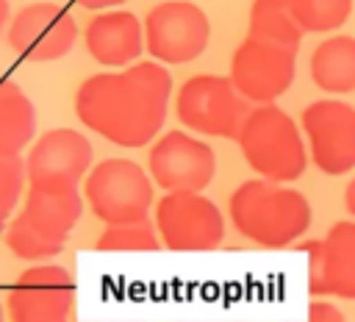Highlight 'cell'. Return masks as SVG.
Masks as SVG:
<instances>
[{"label": "cell", "mask_w": 355, "mask_h": 322, "mask_svg": "<svg viewBox=\"0 0 355 322\" xmlns=\"http://www.w3.org/2000/svg\"><path fill=\"white\" fill-rule=\"evenodd\" d=\"M155 230L164 250L211 253L225 242V217L202 192H166L155 203Z\"/></svg>", "instance_id": "cell-7"}, {"label": "cell", "mask_w": 355, "mask_h": 322, "mask_svg": "<svg viewBox=\"0 0 355 322\" xmlns=\"http://www.w3.org/2000/svg\"><path fill=\"white\" fill-rule=\"evenodd\" d=\"M250 111V100L241 97L230 75H191L178 89L175 100L178 119L189 130L214 139H239V130Z\"/></svg>", "instance_id": "cell-6"}, {"label": "cell", "mask_w": 355, "mask_h": 322, "mask_svg": "<svg viewBox=\"0 0 355 322\" xmlns=\"http://www.w3.org/2000/svg\"><path fill=\"white\" fill-rule=\"evenodd\" d=\"M172 97V75L161 61H136L122 72H97L75 92L78 119L116 147L158 139Z\"/></svg>", "instance_id": "cell-1"}, {"label": "cell", "mask_w": 355, "mask_h": 322, "mask_svg": "<svg viewBox=\"0 0 355 322\" xmlns=\"http://www.w3.org/2000/svg\"><path fill=\"white\" fill-rule=\"evenodd\" d=\"M11 22V8H8V0H0V31L8 28Z\"/></svg>", "instance_id": "cell-26"}, {"label": "cell", "mask_w": 355, "mask_h": 322, "mask_svg": "<svg viewBox=\"0 0 355 322\" xmlns=\"http://www.w3.org/2000/svg\"><path fill=\"white\" fill-rule=\"evenodd\" d=\"M22 189H28L25 158L19 153H3L0 150V239L6 236L11 214L22 197Z\"/></svg>", "instance_id": "cell-22"}, {"label": "cell", "mask_w": 355, "mask_h": 322, "mask_svg": "<svg viewBox=\"0 0 355 322\" xmlns=\"http://www.w3.org/2000/svg\"><path fill=\"white\" fill-rule=\"evenodd\" d=\"M6 39L22 61L47 64L69 56V50L78 42V22L69 14V8L39 0L22 6L11 17Z\"/></svg>", "instance_id": "cell-13"}, {"label": "cell", "mask_w": 355, "mask_h": 322, "mask_svg": "<svg viewBox=\"0 0 355 322\" xmlns=\"http://www.w3.org/2000/svg\"><path fill=\"white\" fill-rule=\"evenodd\" d=\"M297 75V47L250 36L230 56V80L244 100L269 105L288 92Z\"/></svg>", "instance_id": "cell-9"}, {"label": "cell", "mask_w": 355, "mask_h": 322, "mask_svg": "<svg viewBox=\"0 0 355 322\" xmlns=\"http://www.w3.org/2000/svg\"><path fill=\"white\" fill-rule=\"evenodd\" d=\"M94 147L86 133L75 128H53L33 139L25 155L28 186L36 189H78L94 167Z\"/></svg>", "instance_id": "cell-12"}, {"label": "cell", "mask_w": 355, "mask_h": 322, "mask_svg": "<svg viewBox=\"0 0 355 322\" xmlns=\"http://www.w3.org/2000/svg\"><path fill=\"white\" fill-rule=\"evenodd\" d=\"M80 8H86V11H111V8H116V6H122L125 0H75Z\"/></svg>", "instance_id": "cell-24"}, {"label": "cell", "mask_w": 355, "mask_h": 322, "mask_svg": "<svg viewBox=\"0 0 355 322\" xmlns=\"http://www.w3.org/2000/svg\"><path fill=\"white\" fill-rule=\"evenodd\" d=\"M0 322H8V314H6V308L0 305Z\"/></svg>", "instance_id": "cell-27"}, {"label": "cell", "mask_w": 355, "mask_h": 322, "mask_svg": "<svg viewBox=\"0 0 355 322\" xmlns=\"http://www.w3.org/2000/svg\"><path fill=\"white\" fill-rule=\"evenodd\" d=\"M94 250L100 253H155L164 250L161 236L153 222H125V225H105L97 236Z\"/></svg>", "instance_id": "cell-20"}, {"label": "cell", "mask_w": 355, "mask_h": 322, "mask_svg": "<svg viewBox=\"0 0 355 322\" xmlns=\"http://www.w3.org/2000/svg\"><path fill=\"white\" fill-rule=\"evenodd\" d=\"M75 291V275L67 266L50 261L33 264L8 286V322H69Z\"/></svg>", "instance_id": "cell-10"}, {"label": "cell", "mask_w": 355, "mask_h": 322, "mask_svg": "<svg viewBox=\"0 0 355 322\" xmlns=\"http://www.w3.org/2000/svg\"><path fill=\"white\" fill-rule=\"evenodd\" d=\"M250 36L269 39L286 47H300L305 31L294 19L291 0H252L250 6Z\"/></svg>", "instance_id": "cell-19"}, {"label": "cell", "mask_w": 355, "mask_h": 322, "mask_svg": "<svg viewBox=\"0 0 355 322\" xmlns=\"http://www.w3.org/2000/svg\"><path fill=\"white\" fill-rule=\"evenodd\" d=\"M311 80L324 94L355 92V36L336 33L319 42L308 61Z\"/></svg>", "instance_id": "cell-17"}, {"label": "cell", "mask_w": 355, "mask_h": 322, "mask_svg": "<svg viewBox=\"0 0 355 322\" xmlns=\"http://www.w3.org/2000/svg\"><path fill=\"white\" fill-rule=\"evenodd\" d=\"M83 200L105 225L144 222L155 205V183L130 158H103L83 180Z\"/></svg>", "instance_id": "cell-5"}, {"label": "cell", "mask_w": 355, "mask_h": 322, "mask_svg": "<svg viewBox=\"0 0 355 322\" xmlns=\"http://www.w3.org/2000/svg\"><path fill=\"white\" fill-rule=\"evenodd\" d=\"M36 139V108L28 92L0 75V150L19 153Z\"/></svg>", "instance_id": "cell-18"}, {"label": "cell", "mask_w": 355, "mask_h": 322, "mask_svg": "<svg viewBox=\"0 0 355 322\" xmlns=\"http://www.w3.org/2000/svg\"><path fill=\"white\" fill-rule=\"evenodd\" d=\"M147 172L164 192H202L216 175V153L186 130H169L153 142Z\"/></svg>", "instance_id": "cell-14"}, {"label": "cell", "mask_w": 355, "mask_h": 322, "mask_svg": "<svg viewBox=\"0 0 355 322\" xmlns=\"http://www.w3.org/2000/svg\"><path fill=\"white\" fill-rule=\"evenodd\" d=\"M344 205H347V211L355 217V178L347 183V189H344Z\"/></svg>", "instance_id": "cell-25"}, {"label": "cell", "mask_w": 355, "mask_h": 322, "mask_svg": "<svg viewBox=\"0 0 355 322\" xmlns=\"http://www.w3.org/2000/svg\"><path fill=\"white\" fill-rule=\"evenodd\" d=\"M236 142L247 167L263 180L291 183L302 178L311 161L305 133H300V125L275 103L255 105Z\"/></svg>", "instance_id": "cell-4"}, {"label": "cell", "mask_w": 355, "mask_h": 322, "mask_svg": "<svg viewBox=\"0 0 355 322\" xmlns=\"http://www.w3.org/2000/svg\"><path fill=\"white\" fill-rule=\"evenodd\" d=\"M83 44L89 56L103 67H130L147 50L144 22L125 8L100 11L83 28Z\"/></svg>", "instance_id": "cell-16"}, {"label": "cell", "mask_w": 355, "mask_h": 322, "mask_svg": "<svg viewBox=\"0 0 355 322\" xmlns=\"http://www.w3.org/2000/svg\"><path fill=\"white\" fill-rule=\"evenodd\" d=\"M311 297L355 300V222L338 219L322 239L302 242Z\"/></svg>", "instance_id": "cell-15"}, {"label": "cell", "mask_w": 355, "mask_h": 322, "mask_svg": "<svg viewBox=\"0 0 355 322\" xmlns=\"http://www.w3.org/2000/svg\"><path fill=\"white\" fill-rule=\"evenodd\" d=\"M302 322H347V319H344V314H341L333 303H327V300H313V303L308 305V316H305Z\"/></svg>", "instance_id": "cell-23"}, {"label": "cell", "mask_w": 355, "mask_h": 322, "mask_svg": "<svg viewBox=\"0 0 355 322\" xmlns=\"http://www.w3.org/2000/svg\"><path fill=\"white\" fill-rule=\"evenodd\" d=\"M208 39L211 19L191 0H164L144 17V44L153 61L189 64L205 53Z\"/></svg>", "instance_id": "cell-8"}, {"label": "cell", "mask_w": 355, "mask_h": 322, "mask_svg": "<svg viewBox=\"0 0 355 322\" xmlns=\"http://www.w3.org/2000/svg\"><path fill=\"white\" fill-rule=\"evenodd\" d=\"M291 11L305 33H327L349 19L352 0H291Z\"/></svg>", "instance_id": "cell-21"}, {"label": "cell", "mask_w": 355, "mask_h": 322, "mask_svg": "<svg viewBox=\"0 0 355 322\" xmlns=\"http://www.w3.org/2000/svg\"><path fill=\"white\" fill-rule=\"evenodd\" d=\"M308 155L324 175L355 169V105L338 97H322L305 105L300 117Z\"/></svg>", "instance_id": "cell-11"}, {"label": "cell", "mask_w": 355, "mask_h": 322, "mask_svg": "<svg viewBox=\"0 0 355 322\" xmlns=\"http://www.w3.org/2000/svg\"><path fill=\"white\" fill-rule=\"evenodd\" d=\"M227 214L247 242L266 250H283L300 242L313 219L302 192L263 178L239 183L227 200Z\"/></svg>", "instance_id": "cell-2"}, {"label": "cell", "mask_w": 355, "mask_h": 322, "mask_svg": "<svg viewBox=\"0 0 355 322\" xmlns=\"http://www.w3.org/2000/svg\"><path fill=\"white\" fill-rule=\"evenodd\" d=\"M80 211L83 197L78 194V189L58 192L28 186L25 203L11 217L3 242L14 258L44 264L67 247L69 233L80 219Z\"/></svg>", "instance_id": "cell-3"}]
</instances>
